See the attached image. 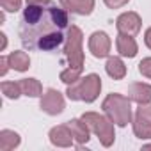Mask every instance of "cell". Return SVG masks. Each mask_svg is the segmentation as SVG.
Here are the masks:
<instances>
[{
  "mask_svg": "<svg viewBox=\"0 0 151 151\" xmlns=\"http://www.w3.org/2000/svg\"><path fill=\"white\" fill-rule=\"evenodd\" d=\"M68 27V13L62 7L27 6L23 11V23L20 27V37L25 48L50 52L62 45L66 39L62 29Z\"/></svg>",
  "mask_w": 151,
  "mask_h": 151,
  "instance_id": "obj_1",
  "label": "cell"
},
{
  "mask_svg": "<svg viewBox=\"0 0 151 151\" xmlns=\"http://www.w3.org/2000/svg\"><path fill=\"white\" fill-rule=\"evenodd\" d=\"M101 91V78L96 73H89L84 78H78L77 82H73L68 86V98L73 101H86V103H93Z\"/></svg>",
  "mask_w": 151,
  "mask_h": 151,
  "instance_id": "obj_2",
  "label": "cell"
},
{
  "mask_svg": "<svg viewBox=\"0 0 151 151\" xmlns=\"http://www.w3.org/2000/svg\"><path fill=\"white\" fill-rule=\"evenodd\" d=\"M101 109L117 126H126L128 123H132V100L128 96L110 93L103 100Z\"/></svg>",
  "mask_w": 151,
  "mask_h": 151,
  "instance_id": "obj_3",
  "label": "cell"
},
{
  "mask_svg": "<svg viewBox=\"0 0 151 151\" xmlns=\"http://www.w3.org/2000/svg\"><path fill=\"white\" fill-rule=\"evenodd\" d=\"M82 119L87 123V126L91 128V132L100 139L101 146L110 147L114 144L116 130H114V121L109 116H101L98 112H86L82 116Z\"/></svg>",
  "mask_w": 151,
  "mask_h": 151,
  "instance_id": "obj_4",
  "label": "cell"
},
{
  "mask_svg": "<svg viewBox=\"0 0 151 151\" xmlns=\"http://www.w3.org/2000/svg\"><path fill=\"white\" fill-rule=\"evenodd\" d=\"M82 30L77 25H71L66 34V45H64V53L68 59V66L71 69L82 71L84 69V50H82Z\"/></svg>",
  "mask_w": 151,
  "mask_h": 151,
  "instance_id": "obj_5",
  "label": "cell"
},
{
  "mask_svg": "<svg viewBox=\"0 0 151 151\" xmlns=\"http://www.w3.org/2000/svg\"><path fill=\"white\" fill-rule=\"evenodd\" d=\"M64 105H66L64 103V96L59 91H55V89H48L41 96V103H39L41 110L46 112L48 116H59L64 110Z\"/></svg>",
  "mask_w": 151,
  "mask_h": 151,
  "instance_id": "obj_6",
  "label": "cell"
},
{
  "mask_svg": "<svg viewBox=\"0 0 151 151\" xmlns=\"http://www.w3.org/2000/svg\"><path fill=\"white\" fill-rule=\"evenodd\" d=\"M110 46H112V43H110V37H109L107 32L96 30V32L91 34V37H89V52H91L96 59L109 57Z\"/></svg>",
  "mask_w": 151,
  "mask_h": 151,
  "instance_id": "obj_7",
  "label": "cell"
},
{
  "mask_svg": "<svg viewBox=\"0 0 151 151\" xmlns=\"http://www.w3.org/2000/svg\"><path fill=\"white\" fill-rule=\"evenodd\" d=\"M140 25H142V20L137 13L133 11H128V13H123L117 20H116V27L121 34H128V36H135L139 30H140Z\"/></svg>",
  "mask_w": 151,
  "mask_h": 151,
  "instance_id": "obj_8",
  "label": "cell"
},
{
  "mask_svg": "<svg viewBox=\"0 0 151 151\" xmlns=\"http://www.w3.org/2000/svg\"><path fill=\"white\" fill-rule=\"evenodd\" d=\"M48 137H50V142H52L53 146H57V147H69V146H73V142H75V137H73V133H71L68 123H66V124L53 126V128L50 130Z\"/></svg>",
  "mask_w": 151,
  "mask_h": 151,
  "instance_id": "obj_9",
  "label": "cell"
},
{
  "mask_svg": "<svg viewBox=\"0 0 151 151\" xmlns=\"http://www.w3.org/2000/svg\"><path fill=\"white\" fill-rule=\"evenodd\" d=\"M66 11H71L80 16H89L94 9V0H59Z\"/></svg>",
  "mask_w": 151,
  "mask_h": 151,
  "instance_id": "obj_10",
  "label": "cell"
},
{
  "mask_svg": "<svg viewBox=\"0 0 151 151\" xmlns=\"http://www.w3.org/2000/svg\"><path fill=\"white\" fill-rule=\"evenodd\" d=\"M68 126H69V130H71V133H73V137H75V142H77L78 146H82V144H87L89 142V133H91V128L87 126V123L80 117V119H71V121H68Z\"/></svg>",
  "mask_w": 151,
  "mask_h": 151,
  "instance_id": "obj_11",
  "label": "cell"
},
{
  "mask_svg": "<svg viewBox=\"0 0 151 151\" xmlns=\"http://www.w3.org/2000/svg\"><path fill=\"white\" fill-rule=\"evenodd\" d=\"M128 98L135 103H151V86L144 82H135L128 87Z\"/></svg>",
  "mask_w": 151,
  "mask_h": 151,
  "instance_id": "obj_12",
  "label": "cell"
},
{
  "mask_svg": "<svg viewBox=\"0 0 151 151\" xmlns=\"http://www.w3.org/2000/svg\"><path fill=\"white\" fill-rule=\"evenodd\" d=\"M116 46H117L119 55H123V57H130V59L135 57L137 52H139V46H137L133 36L121 34V32H119V36L116 37Z\"/></svg>",
  "mask_w": 151,
  "mask_h": 151,
  "instance_id": "obj_13",
  "label": "cell"
},
{
  "mask_svg": "<svg viewBox=\"0 0 151 151\" xmlns=\"http://www.w3.org/2000/svg\"><path fill=\"white\" fill-rule=\"evenodd\" d=\"M105 69H107V75L114 80H123L126 77V66L121 60V57H109Z\"/></svg>",
  "mask_w": 151,
  "mask_h": 151,
  "instance_id": "obj_14",
  "label": "cell"
},
{
  "mask_svg": "<svg viewBox=\"0 0 151 151\" xmlns=\"http://www.w3.org/2000/svg\"><path fill=\"white\" fill-rule=\"evenodd\" d=\"M7 57H9V64H11V68L14 71H20L22 73V71H27L30 68V57H29L27 52H22V50L11 52Z\"/></svg>",
  "mask_w": 151,
  "mask_h": 151,
  "instance_id": "obj_15",
  "label": "cell"
},
{
  "mask_svg": "<svg viewBox=\"0 0 151 151\" xmlns=\"http://www.w3.org/2000/svg\"><path fill=\"white\" fill-rule=\"evenodd\" d=\"M22 142L20 135L13 130H2L0 132V149L2 151H11L14 147H18Z\"/></svg>",
  "mask_w": 151,
  "mask_h": 151,
  "instance_id": "obj_16",
  "label": "cell"
},
{
  "mask_svg": "<svg viewBox=\"0 0 151 151\" xmlns=\"http://www.w3.org/2000/svg\"><path fill=\"white\" fill-rule=\"evenodd\" d=\"M20 87H22V93L25 96H30V98L43 96V86L36 78H23V80H20Z\"/></svg>",
  "mask_w": 151,
  "mask_h": 151,
  "instance_id": "obj_17",
  "label": "cell"
},
{
  "mask_svg": "<svg viewBox=\"0 0 151 151\" xmlns=\"http://www.w3.org/2000/svg\"><path fill=\"white\" fill-rule=\"evenodd\" d=\"M0 89H2V93L9 100H16V98H20L23 94L22 93V87H20V82H2Z\"/></svg>",
  "mask_w": 151,
  "mask_h": 151,
  "instance_id": "obj_18",
  "label": "cell"
},
{
  "mask_svg": "<svg viewBox=\"0 0 151 151\" xmlns=\"http://www.w3.org/2000/svg\"><path fill=\"white\" fill-rule=\"evenodd\" d=\"M133 133L135 137L139 139H151V124L149 123H144V121H139V119H133Z\"/></svg>",
  "mask_w": 151,
  "mask_h": 151,
  "instance_id": "obj_19",
  "label": "cell"
},
{
  "mask_svg": "<svg viewBox=\"0 0 151 151\" xmlns=\"http://www.w3.org/2000/svg\"><path fill=\"white\" fill-rule=\"evenodd\" d=\"M135 119L151 124V103H140L135 110Z\"/></svg>",
  "mask_w": 151,
  "mask_h": 151,
  "instance_id": "obj_20",
  "label": "cell"
},
{
  "mask_svg": "<svg viewBox=\"0 0 151 151\" xmlns=\"http://www.w3.org/2000/svg\"><path fill=\"white\" fill-rule=\"evenodd\" d=\"M80 75H82V71H77V69H71V68H66V69H62L60 71V80L64 82V84H73V82H77L78 78H80Z\"/></svg>",
  "mask_w": 151,
  "mask_h": 151,
  "instance_id": "obj_21",
  "label": "cell"
},
{
  "mask_svg": "<svg viewBox=\"0 0 151 151\" xmlns=\"http://www.w3.org/2000/svg\"><path fill=\"white\" fill-rule=\"evenodd\" d=\"M0 6L7 13H16L22 7V0H0Z\"/></svg>",
  "mask_w": 151,
  "mask_h": 151,
  "instance_id": "obj_22",
  "label": "cell"
},
{
  "mask_svg": "<svg viewBox=\"0 0 151 151\" xmlns=\"http://www.w3.org/2000/svg\"><path fill=\"white\" fill-rule=\"evenodd\" d=\"M139 71L146 78H151V57H146L139 62Z\"/></svg>",
  "mask_w": 151,
  "mask_h": 151,
  "instance_id": "obj_23",
  "label": "cell"
},
{
  "mask_svg": "<svg viewBox=\"0 0 151 151\" xmlns=\"http://www.w3.org/2000/svg\"><path fill=\"white\" fill-rule=\"evenodd\" d=\"M103 2H105V6L110 7V9H119V7L126 6L130 0H103Z\"/></svg>",
  "mask_w": 151,
  "mask_h": 151,
  "instance_id": "obj_24",
  "label": "cell"
},
{
  "mask_svg": "<svg viewBox=\"0 0 151 151\" xmlns=\"http://www.w3.org/2000/svg\"><path fill=\"white\" fill-rule=\"evenodd\" d=\"M9 68H11V64H9V57H7V55H2V57H0V75L4 77Z\"/></svg>",
  "mask_w": 151,
  "mask_h": 151,
  "instance_id": "obj_25",
  "label": "cell"
},
{
  "mask_svg": "<svg viewBox=\"0 0 151 151\" xmlns=\"http://www.w3.org/2000/svg\"><path fill=\"white\" fill-rule=\"evenodd\" d=\"M52 0H27V6H48Z\"/></svg>",
  "mask_w": 151,
  "mask_h": 151,
  "instance_id": "obj_26",
  "label": "cell"
},
{
  "mask_svg": "<svg viewBox=\"0 0 151 151\" xmlns=\"http://www.w3.org/2000/svg\"><path fill=\"white\" fill-rule=\"evenodd\" d=\"M144 43H146V46L151 50V27L144 32Z\"/></svg>",
  "mask_w": 151,
  "mask_h": 151,
  "instance_id": "obj_27",
  "label": "cell"
},
{
  "mask_svg": "<svg viewBox=\"0 0 151 151\" xmlns=\"http://www.w3.org/2000/svg\"><path fill=\"white\" fill-rule=\"evenodd\" d=\"M0 39H2V43H0V52H4L6 46H7V36L4 32H0Z\"/></svg>",
  "mask_w": 151,
  "mask_h": 151,
  "instance_id": "obj_28",
  "label": "cell"
},
{
  "mask_svg": "<svg viewBox=\"0 0 151 151\" xmlns=\"http://www.w3.org/2000/svg\"><path fill=\"white\" fill-rule=\"evenodd\" d=\"M144 149H151V144H147V146H144Z\"/></svg>",
  "mask_w": 151,
  "mask_h": 151,
  "instance_id": "obj_29",
  "label": "cell"
}]
</instances>
